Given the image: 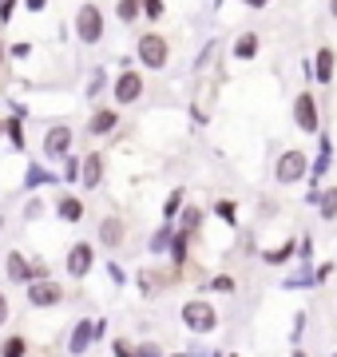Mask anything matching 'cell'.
<instances>
[{
  "label": "cell",
  "mask_w": 337,
  "mask_h": 357,
  "mask_svg": "<svg viewBox=\"0 0 337 357\" xmlns=\"http://www.w3.org/2000/svg\"><path fill=\"white\" fill-rule=\"evenodd\" d=\"M310 155L301 151V147H290L274 159V183L278 187H298L301 178H310Z\"/></svg>",
  "instance_id": "obj_1"
},
{
  "label": "cell",
  "mask_w": 337,
  "mask_h": 357,
  "mask_svg": "<svg viewBox=\"0 0 337 357\" xmlns=\"http://www.w3.org/2000/svg\"><path fill=\"white\" fill-rule=\"evenodd\" d=\"M290 115H294V128L306 131V135H322V103L310 88L298 91L294 103H290Z\"/></svg>",
  "instance_id": "obj_2"
},
{
  "label": "cell",
  "mask_w": 337,
  "mask_h": 357,
  "mask_svg": "<svg viewBox=\"0 0 337 357\" xmlns=\"http://www.w3.org/2000/svg\"><path fill=\"white\" fill-rule=\"evenodd\" d=\"M179 318H182V326H187L191 333H214L219 330V310L210 306L207 298H191V302H182Z\"/></svg>",
  "instance_id": "obj_3"
},
{
  "label": "cell",
  "mask_w": 337,
  "mask_h": 357,
  "mask_svg": "<svg viewBox=\"0 0 337 357\" xmlns=\"http://www.w3.org/2000/svg\"><path fill=\"white\" fill-rule=\"evenodd\" d=\"M135 52H139V64L147 68V72H163V68H167V60H171V44H167V36H159V32L139 36Z\"/></svg>",
  "instance_id": "obj_4"
},
{
  "label": "cell",
  "mask_w": 337,
  "mask_h": 357,
  "mask_svg": "<svg viewBox=\"0 0 337 357\" xmlns=\"http://www.w3.org/2000/svg\"><path fill=\"white\" fill-rule=\"evenodd\" d=\"M76 36L84 44H100L104 40V13H100V4H84L76 13Z\"/></svg>",
  "instance_id": "obj_5"
},
{
  "label": "cell",
  "mask_w": 337,
  "mask_h": 357,
  "mask_svg": "<svg viewBox=\"0 0 337 357\" xmlns=\"http://www.w3.org/2000/svg\"><path fill=\"white\" fill-rule=\"evenodd\" d=\"M334 171V139H329V131L318 135V155H313L310 163V191H322V178Z\"/></svg>",
  "instance_id": "obj_6"
},
{
  "label": "cell",
  "mask_w": 337,
  "mask_h": 357,
  "mask_svg": "<svg viewBox=\"0 0 337 357\" xmlns=\"http://www.w3.org/2000/svg\"><path fill=\"white\" fill-rule=\"evenodd\" d=\"M258 262L262 266H290V262H298V238L290 234V238H282L278 246L258 250Z\"/></svg>",
  "instance_id": "obj_7"
},
{
  "label": "cell",
  "mask_w": 337,
  "mask_h": 357,
  "mask_svg": "<svg viewBox=\"0 0 337 357\" xmlns=\"http://www.w3.org/2000/svg\"><path fill=\"white\" fill-rule=\"evenodd\" d=\"M337 76V52L329 48V44H322V48L313 52V84H322V88H329Z\"/></svg>",
  "instance_id": "obj_8"
},
{
  "label": "cell",
  "mask_w": 337,
  "mask_h": 357,
  "mask_svg": "<svg viewBox=\"0 0 337 357\" xmlns=\"http://www.w3.org/2000/svg\"><path fill=\"white\" fill-rule=\"evenodd\" d=\"M28 302H32L36 310H44V306H60V302H64V290H60L56 282L40 278V282H32V286H28Z\"/></svg>",
  "instance_id": "obj_9"
},
{
  "label": "cell",
  "mask_w": 337,
  "mask_h": 357,
  "mask_svg": "<svg viewBox=\"0 0 337 357\" xmlns=\"http://www.w3.org/2000/svg\"><path fill=\"white\" fill-rule=\"evenodd\" d=\"M143 96V72H119L116 79V103H135Z\"/></svg>",
  "instance_id": "obj_10"
},
{
  "label": "cell",
  "mask_w": 337,
  "mask_h": 357,
  "mask_svg": "<svg viewBox=\"0 0 337 357\" xmlns=\"http://www.w3.org/2000/svg\"><path fill=\"white\" fill-rule=\"evenodd\" d=\"M91 266H95V250H91L88 243H76L68 250V274H72V278H84Z\"/></svg>",
  "instance_id": "obj_11"
},
{
  "label": "cell",
  "mask_w": 337,
  "mask_h": 357,
  "mask_svg": "<svg viewBox=\"0 0 337 357\" xmlns=\"http://www.w3.org/2000/svg\"><path fill=\"white\" fill-rule=\"evenodd\" d=\"M68 147H72V128H64V123L48 128V135H44V155L48 159H60V155H68Z\"/></svg>",
  "instance_id": "obj_12"
},
{
  "label": "cell",
  "mask_w": 337,
  "mask_h": 357,
  "mask_svg": "<svg viewBox=\"0 0 337 357\" xmlns=\"http://www.w3.org/2000/svg\"><path fill=\"white\" fill-rule=\"evenodd\" d=\"M91 342H95V321H76V330H72V337H68V354L84 357Z\"/></svg>",
  "instance_id": "obj_13"
},
{
  "label": "cell",
  "mask_w": 337,
  "mask_h": 357,
  "mask_svg": "<svg viewBox=\"0 0 337 357\" xmlns=\"http://www.w3.org/2000/svg\"><path fill=\"white\" fill-rule=\"evenodd\" d=\"M100 178H104V155L91 151L88 159H84V167H79V183H84V191H95Z\"/></svg>",
  "instance_id": "obj_14"
},
{
  "label": "cell",
  "mask_w": 337,
  "mask_h": 357,
  "mask_svg": "<svg viewBox=\"0 0 337 357\" xmlns=\"http://www.w3.org/2000/svg\"><path fill=\"white\" fill-rule=\"evenodd\" d=\"M123 238H127V227H123V218L107 215L104 222H100V243L116 250V246H123Z\"/></svg>",
  "instance_id": "obj_15"
},
{
  "label": "cell",
  "mask_w": 337,
  "mask_h": 357,
  "mask_svg": "<svg viewBox=\"0 0 337 357\" xmlns=\"http://www.w3.org/2000/svg\"><path fill=\"white\" fill-rule=\"evenodd\" d=\"M167 286H171V274H163V270H155V266L139 270V290L147 294V298H155V294H163Z\"/></svg>",
  "instance_id": "obj_16"
},
{
  "label": "cell",
  "mask_w": 337,
  "mask_h": 357,
  "mask_svg": "<svg viewBox=\"0 0 337 357\" xmlns=\"http://www.w3.org/2000/svg\"><path fill=\"white\" fill-rule=\"evenodd\" d=\"M116 128H119V112H116V107H100V112L91 115L88 135H111Z\"/></svg>",
  "instance_id": "obj_17"
},
{
  "label": "cell",
  "mask_w": 337,
  "mask_h": 357,
  "mask_svg": "<svg viewBox=\"0 0 337 357\" xmlns=\"http://www.w3.org/2000/svg\"><path fill=\"white\" fill-rule=\"evenodd\" d=\"M4 270H8V278H13V282H32V278H36L32 262H28L20 250H13V255H8V266H4Z\"/></svg>",
  "instance_id": "obj_18"
},
{
  "label": "cell",
  "mask_w": 337,
  "mask_h": 357,
  "mask_svg": "<svg viewBox=\"0 0 337 357\" xmlns=\"http://www.w3.org/2000/svg\"><path fill=\"white\" fill-rule=\"evenodd\" d=\"M262 52V36L258 32H242V36L234 40V60H254Z\"/></svg>",
  "instance_id": "obj_19"
},
{
  "label": "cell",
  "mask_w": 337,
  "mask_h": 357,
  "mask_svg": "<svg viewBox=\"0 0 337 357\" xmlns=\"http://www.w3.org/2000/svg\"><path fill=\"white\" fill-rule=\"evenodd\" d=\"M318 218L322 222H337V187H322V195H318Z\"/></svg>",
  "instance_id": "obj_20"
},
{
  "label": "cell",
  "mask_w": 337,
  "mask_h": 357,
  "mask_svg": "<svg viewBox=\"0 0 337 357\" xmlns=\"http://www.w3.org/2000/svg\"><path fill=\"white\" fill-rule=\"evenodd\" d=\"M167 255H171V266H175V270H182V266H187V258H191V234H182V230H179Z\"/></svg>",
  "instance_id": "obj_21"
},
{
  "label": "cell",
  "mask_w": 337,
  "mask_h": 357,
  "mask_svg": "<svg viewBox=\"0 0 337 357\" xmlns=\"http://www.w3.org/2000/svg\"><path fill=\"white\" fill-rule=\"evenodd\" d=\"M175 234H179V230L171 227V222H163V227H159L155 234H151V255H167L171 243H175Z\"/></svg>",
  "instance_id": "obj_22"
},
{
  "label": "cell",
  "mask_w": 337,
  "mask_h": 357,
  "mask_svg": "<svg viewBox=\"0 0 337 357\" xmlns=\"http://www.w3.org/2000/svg\"><path fill=\"white\" fill-rule=\"evenodd\" d=\"M198 227H203V211H198V206H182V215H179V230L182 234H191V238H195L198 234Z\"/></svg>",
  "instance_id": "obj_23"
},
{
  "label": "cell",
  "mask_w": 337,
  "mask_h": 357,
  "mask_svg": "<svg viewBox=\"0 0 337 357\" xmlns=\"http://www.w3.org/2000/svg\"><path fill=\"white\" fill-rule=\"evenodd\" d=\"M60 218H64V222H79V218H84V199L64 195V199H60Z\"/></svg>",
  "instance_id": "obj_24"
},
{
  "label": "cell",
  "mask_w": 337,
  "mask_h": 357,
  "mask_svg": "<svg viewBox=\"0 0 337 357\" xmlns=\"http://www.w3.org/2000/svg\"><path fill=\"white\" fill-rule=\"evenodd\" d=\"M182 206H187V191H182V187H175V191L167 195V203H163V218H175V215H182Z\"/></svg>",
  "instance_id": "obj_25"
},
{
  "label": "cell",
  "mask_w": 337,
  "mask_h": 357,
  "mask_svg": "<svg viewBox=\"0 0 337 357\" xmlns=\"http://www.w3.org/2000/svg\"><path fill=\"white\" fill-rule=\"evenodd\" d=\"M282 286H285V290H306V286H318V278H313V266H301L298 274H290Z\"/></svg>",
  "instance_id": "obj_26"
},
{
  "label": "cell",
  "mask_w": 337,
  "mask_h": 357,
  "mask_svg": "<svg viewBox=\"0 0 337 357\" xmlns=\"http://www.w3.org/2000/svg\"><path fill=\"white\" fill-rule=\"evenodd\" d=\"M214 215H219L226 227H238V203H234V199H219V203H214Z\"/></svg>",
  "instance_id": "obj_27"
},
{
  "label": "cell",
  "mask_w": 337,
  "mask_h": 357,
  "mask_svg": "<svg viewBox=\"0 0 337 357\" xmlns=\"http://www.w3.org/2000/svg\"><path fill=\"white\" fill-rule=\"evenodd\" d=\"M119 20L123 24H131V20H139V13H143V0H119Z\"/></svg>",
  "instance_id": "obj_28"
},
{
  "label": "cell",
  "mask_w": 337,
  "mask_h": 357,
  "mask_svg": "<svg viewBox=\"0 0 337 357\" xmlns=\"http://www.w3.org/2000/svg\"><path fill=\"white\" fill-rule=\"evenodd\" d=\"M28 354V342L24 337H8V342L0 345V357H24Z\"/></svg>",
  "instance_id": "obj_29"
},
{
  "label": "cell",
  "mask_w": 337,
  "mask_h": 357,
  "mask_svg": "<svg viewBox=\"0 0 337 357\" xmlns=\"http://www.w3.org/2000/svg\"><path fill=\"white\" fill-rule=\"evenodd\" d=\"M298 266H313V238L310 234L298 238Z\"/></svg>",
  "instance_id": "obj_30"
},
{
  "label": "cell",
  "mask_w": 337,
  "mask_h": 357,
  "mask_svg": "<svg viewBox=\"0 0 337 357\" xmlns=\"http://www.w3.org/2000/svg\"><path fill=\"white\" fill-rule=\"evenodd\" d=\"M4 131H8V143L20 151V147H24V128H20V119H8V123H4Z\"/></svg>",
  "instance_id": "obj_31"
},
{
  "label": "cell",
  "mask_w": 337,
  "mask_h": 357,
  "mask_svg": "<svg viewBox=\"0 0 337 357\" xmlns=\"http://www.w3.org/2000/svg\"><path fill=\"white\" fill-rule=\"evenodd\" d=\"M234 286H238V282H234L230 274H214V278H210V290L214 294H234Z\"/></svg>",
  "instance_id": "obj_32"
},
{
  "label": "cell",
  "mask_w": 337,
  "mask_h": 357,
  "mask_svg": "<svg viewBox=\"0 0 337 357\" xmlns=\"http://www.w3.org/2000/svg\"><path fill=\"white\" fill-rule=\"evenodd\" d=\"M301 333H306V310H298V314H294V326H290V342L298 345V342H301Z\"/></svg>",
  "instance_id": "obj_33"
},
{
  "label": "cell",
  "mask_w": 337,
  "mask_h": 357,
  "mask_svg": "<svg viewBox=\"0 0 337 357\" xmlns=\"http://www.w3.org/2000/svg\"><path fill=\"white\" fill-rule=\"evenodd\" d=\"M163 13H167V4H163V0H143V16H147V20H159Z\"/></svg>",
  "instance_id": "obj_34"
},
{
  "label": "cell",
  "mask_w": 337,
  "mask_h": 357,
  "mask_svg": "<svg viewBox=\"0 0 337 357\" xmlns=\"http://www.w3.org/2000/svg\"><path fill=\"white\" fill-rule=\"evenodd\" d=\"M334 274H337L334 262H322V266H313V278H318V286H325V282L334 278Z\"/></svg>",
  "instance_id": "obj_35"
},
{
  "label": "cell",
  "mask_w": 337,
  "mask_h": 357,
  "mask_svg": "<svg viewBox=\"0 0 337 357\" xmlns=\"http://www.w3.org/2000/svg\"><path fill=\"white\" fill-rule=\"evenodd\" d=\"M135 357H163V349L155 342H143V345H135Z\"/></svg>",
  "instance_id": "obj_36"
},
{
  "label": "cell",
  "mask_w": 337,
  "mask_h": 357,
  "mask_svg": "<svg viewBox=\"0 0 337 357\" xmlns=\"http://www.w3.org/2000/svg\"><path fill=\"white\" fill-rule=\"evenodd\" d=\"M16 13V0H0V24H8Z\"/></svg>",
  "instance_id": "obj_37"
},
{
  "label": "cell",
  "mask_w": 337,
  "mask_h": 357,
  "mask_svg": "<svg viewBox=\"0 0 337 357\" xmlns=\"http://www.w3.org/2000/svg\"><path fill=\"white\" fill-rule=\"evenodd\" d=\"M210 56H214V40H210L207 48H203V56L195 60V72H203V68H207V60H210Z\"/></svg>",
  "instance_id": "obj_38"
},
{
  "label": "cell",
  "mask_w": 337,
  "mask_h": 357,
  "mask_svg": "<svg viewBox=\"0 0 337 357\" xmlns=\"http://www.w3.org/2000/svg\"><path fill=\"white\" fill-rule=\"evenodd\" d=\"M48 178H52V175H48V171H40V167H36V171H28V187H36V183H48Z\"/></svg>",
  "instance_id": "obj_39"
},
{
  "label": "cell",
  "mask_w": 337,
  "mask_h": 357,
  "mask_svg": "<svg viewBox=\"0 0 337 357\" xmlns=\"http://www.w3.org/2000/svg\"><path fill=\"white\" fill-rule=\"evenodd\" d=\"M116 357H135V345H127L123 337L116 342Z\"/></svg>",
  "instance_id": "obj_40"
},
{
  "label": "cell",
  "mask_w": 337,
  "mask_h": 357,
  "mask_svg": "<svg viewBox=\"0 0 337 357\" xmlns=\"http://www.w3.org/2000/svg\"><path fill=\"white\" fill-rule=\"evenodd\" d=\"M100 88H104V72H95V76H91V88H88V96H95Z\"/></svg>",
  "instance_id": "obj_41"
},
{
  "label": "cell",
  "mask_w": 337,
  "mask_h": 357,
  "mask_svg": "<svg viewBox=\"0 0 337 357\" xmlns=\"http://www.w3.org/2000/svg\"><path fill=\"white\" fill-rule=\"evenodd\" d=\"M242 4H246V8H254V13H258V8H270L274 0H242Z\"/></svg>",
  "instance_id": "obj_42"
},
{
  "label": "cell",
  "mask_w": 337,
  "mask_h": 357,
  "mask_svg": "<svg viewBox=\"0 0 337 357\" xmlns=\"http://www.w3.org/2000/svg\"><path fill=\"white\" fill-rule=\"evenodd\" d=\"M28 4V13H44V4H48V0H24Z\"/></svg>",
  "instance_id": "obj_43"
},
{
  "label": "cell",
  "mask_w": 337,
  "mask_h": 357,
  "mask_svg": "<svg viewBox=\"0 0 337 357\" xmlns=\"http://www.w3.org/2000/svg\"><path fill=\"white\" fill-rule=\"evenodd\" d=\"M107 274H111V282H116V286H119V282H123V270H119L116 262H111V266H107Z\"/></svg>",
  "instance_id": "obj_44"
},
{
  "label": "cell",
  "mask_w": 337,
  "mask_h": 357,
  "mask_svg": "<svg viewBox=\"0 0 337 357\" xmlns=\"http://www.w3.org/2000/svg\"><path fill=\"white\" fill-rule=\"evenodd\" d=\"M8 321V302H4V294H0V326Z\"/></svg>",
  "instance_id": "obj_45"
},
{
  "label": "cell",
  "mask_w": 337,
  "mask_h": 357,
  "mask_svg": "<svg viewBox=\"0 0 337 357\" xmlns=\"http://www.w3.org/2000/svg\"><path fill=\"white\" fill-rule=\"evenodd\" d=\"M325 13H329V20H337V0H325Z\"/></svg>",
  "instance_id": "obj_46"
},
{
  "label": "cell",
  "mask_w": 337,
  "mask_h": 357,
  "mask_svg": "<svg viewBox=\"0 0 337 357\" xmlns=\"http://www.w3.org/2000/svg\"><path fill=\"white\" fill-rule=\"evenodd\" d=\"M290 357H310V354H306V349H301V345H294V349H290Z\"/></svg>",
  "instance_id": "obj_47"
},
{
  "label": "cell",
  "mask_w": 337,
  "mask_h": 357,
  "mask_svg": "<svg viewBox=\"0 0 337 357\" xmlns=\"http://www.w3.org/2000/svg\"><path fill=\"white\" fill-rule=\"evenodd\" d=\"M0 64H4V40H0Z\"/></svg>",
  "instance_id": "obj_48"
},
{
  "label": "cell",
  "mask_w": 337,
  "mask_h": 357,
  "mask_svg": "<svg viewBox=\"0 0 337 357\" xmlns=\"http://www.w3.org/2000/svg\"><path fill=\"white\" fill-rule=\"evenodd\" d=\"M171 357H191V354H171Z\"/></svg>",
  "instance_id": "obj_49"
},
{
  "label": "cell",
  "mask_w": 337,
  "mask_h": 357,
  "mask_svg": "<svg viewBox=\"0 0 337 357\" xmlns=\"http://www.w3.org/2000/svg\"><path fill=\"white\" fill-rule=\"evenodd\" d=\"M226 357H238V354H226Z\"/></svg>",
  "instance_id": "obj_50"
},
{
  "label": "cell",
  "mask_w": 337,
  "mask_h": 357,
  "mask_svg": "<svg viewBox=\"0 0 337 357\" xmlns=\"http://www.w3.org/2000/svg\"><path fill=\"white\" fill-rule=\"evenodd\" d=\"M0 227H4V218H0Z\"/></svg>",
  "instance_id": "obj_51"
},
{
  "label": "cell",
  "mask_w": 337,
  "mask_h": 357,
  "mask_svg": "<svg viewBox=\"0 0 337 357\" xmlns=\"http://www.w3.org/2000/svg\"><path fill=\"white\" fill-rule=\"evenodd\" d=\"M0 131H4V123H0Z\"/></svg>",
  "instance_id": "obj_52"
},
{
  "label": "cell",
  "mask_w": 337,
  "mask_h": 357,
  "mask_svg": "<svg viewBox=\"0 0 337 357\" xmlns=\"http://www.w3.org/2000/svg\"><path fill=\"white\" fill-rule=\"evenodd\" d=\"M214 4H222V0H214Z\"/></svg>",
  "instance_id": "obj_53"
},
{
  "label": "cell",
  "mask_w": 337,
  "mask_h": 357,
  "mask_svg": "<svg viewBox=\"0 0 337 357\" xmlns=\"http://www.w3.org/2000/svg\"><path fill=\"white\" fill-rule=\"evenodd\" d=\"M329 357H337V354H329Z\"/></svg>",
  "instance_id": "obj_54"
}]
</instances>
